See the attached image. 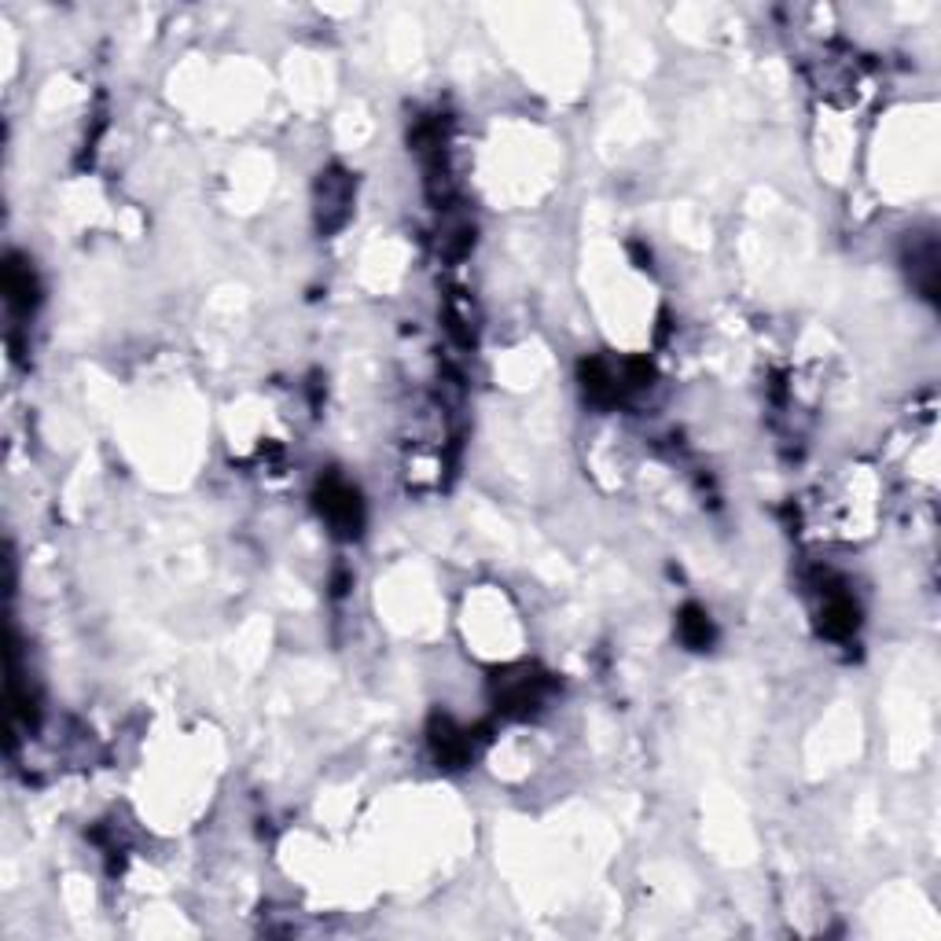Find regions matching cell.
I'll use <instances>...</instances> for the list:
<instances>
[{"mask_svg":"<svg viewBox=\"0 0 941 941\" xmlns=\"http://www.w3.org/2000/svg\"><path fill=\"white\" fill-rule=\"evenodd\" d=\"M316 512L324 515V523L332 526L338 537H357L364 526L361 493L335 475H327L321 486H316Z\"/></svg>","mask_w":941,"mask_h":941,"instance_id":"cell-1","label":"cell"},{"mask_svg":"<svg viewBox=\"0 0 941 941\" xmlns=\"http://www.w3.org/2000/svg\"><path fill=\"white\" fill-rule=\"evenodd\" d=\"M493 685H497V691H493V696H497V710L508 714V717H529L548 691V680L540 674H534V669H526V666L515 669V674H504V677L497 674Z\"/></svg>","mask_w":941,"mask_h":941,"instance_id":"cell-2","label":"cell"},{"mask_svg":"<svg viewBox=\"0 0 941 941\" xmlns=\"http://www.w3.org/2000/svg\"><path fill=\"white\" fill-rule=\"evenodd\" d=\"M316 192H321V225H324V232H332V229L343 225L346 214H350V203H353L350 176L338 173V170H327V173H321Z\"/></svg>","mask_w":941,"mask_h":941,"instance_id":"cell-3","label":"cell"},{"mask_svg":"<svg viewBox=\"0 0 941 941\" xmlns=\"http://www.w3.org/2000/svg\"><path fill=\"white\" fill-rule=\"evenodd\" d=\"M431 750L445 769H461L471 758V736L461 732L449 717H434L431 721Z\"/></svg>","mask_w":941,"mask_h":941,"instance_id":"cell-4","label":"cell"},{"mask_svg":"<svg viewBox=\"0 0 941 941\" xmlns=\"http://www.w3.org/2000/svg\"><path fill=\"white\" fill-rule=\"evenodd\" d=\"M857 626H861V610H857L853 599L846 593H828L823 610H820V629L834 640H846V637H853Z\"/></svg>","mask_w":941,"mask_h":941,"instance_id":"cell-5","label":"cell"},{"mask_svg":"<svg viewBox=\"0 0 941 941\" xmlns=\"http://www.w3.org/2000/svg\"><path fill=\"white\" fill-rule=\"evenodd\" d=\"M4 294L16 313H30L33 302H38V280H33V269L19 254H11L4 265Z\"/></svg>","mask_w":941,"mask_h":941,"instance_id":"cell-6","label":"cell"},{"mask_svg":"<svg viewBox=\"0 0 941 941\" xmlns=\"http://www.w3.org/2000/svg\"><path fill=\"white\" fill-rule=\"evenodd\" d=\"M677 633H680V644L691 647V651H706V647L714 644V621H710V615H706V610L696 607V604H688L685 610H680Z\"/></svg>","mask_w":941,"mask_h":941,"instance_id":"cell-7","label":"cell"},{"mask_svg":"<svg viewBox=\"0 0 941 941\" xmlns=\"http://www.w3.org/2000/svg\"><path fill=\"white\" fill-rule=\"evenodd\" d=\"M581 386H585V394L593 397V402H604V405H610L618 397V375L607 368L604 361L599 357H593V361H581Z\"/></svg>","mask_w":941,"mask_h":941,"instance_id":"cell-8","label":"cell"}]
</instances>
